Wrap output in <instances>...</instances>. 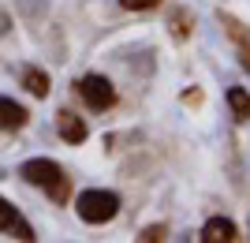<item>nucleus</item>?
<instances>
[{
    "label": "nucleus",
    "mask_w": 250,
    "mask_h": 243,
    "mask_svg": "<svg viewBox=\"0 0 250 243\" xmlns=\"http://www.w3.org/2000/svg\"><path fill=\"white\" fill-rule=\"evenodd\" d=\"M75 213H79L86 224H108L116 213H120V195H116V191H104V187H90L75 199Z\"/></svg>",
    "instance_id": "2"
},
{
    "label": "nucleus",
    "mask_w": 250,
    "mask_h": 243,
    "mask_svg": "<svg viewBox=\"0 0 250 243\" xmlns=\"http://www.w3.org/2000/svg\"><path fill=\"white\" fill-rule=\"evenodd\" d=\"M172 34H176L179 42L190 34V11L187 8H176V11H172Z\"/></svg>",
    "instance_id": "11"
},
{
    "label": "nucleus",
    "mask_w": 250,
    "mask_h": 243,
    "mask_svg": "<svg viewBox=\"0 0 250 243\" xmlns=\"http://www.w3.org/2000/svg\"><path fill=\"white\" fill-rule=\"evenodd\" d=\"M120 4H124L127 11H149V8H157L161 0H120Z\"/></svg>",
    "instance_id": "13"
},
{
    "label": "nucleus",
    "mask_w": 250,
    "mask_h": 243,
    "mask_svg": "<svg viewBox=\"0 0 250 243\" xmlns=\"http://www.w3.org/2000/svg\"><path fill=\"white\" fill-rule=\"evenodd\" d=\"M19 176L30 187H42L45 195H49L52 202H67L71 199V180H67V172L56 165V161H49V157H30V161H22L19 165Z\"/></svg>",
    "instance_id": "1"
},
{
    "label": "nucleus",
    "mask_w": 250,
    "mask_h": 243,
    "mask_svg": "<svg viewBox=\"0 0 250 243\" xmlns=\"http://www.w3.org/2000/svg\"><path fill=\"white\" fill-rule=\"evenodd\" d=\"M4 34H8V15L0 11V38H4Z\"/></svg>",
    "instance_id": "14"
},
{
    "label": "nucleus",
    "mask_w": 250,
    "mask_h": 243,
    "mask_svg": "<svg viewBox=\"0 0 250 243\" xmlns=\"http://www.w3.org/2000/svg\"><path fill=\"white\" fill-rule=\"evenodd\" d=\"M26 120H30V112L19 101L0 97V131H19V127H26Z\"/></svg>",
    "instance_id": "8"
},
{
    "label": "nucleus",
    "mask_w": 250,
    "mask_h": 243,
    "mask_svg": "<svg viewBox=\"0 0 250 243\" xmlns=\"http://www.w3.org/2000/svg\"><path fill=\"white\" fill-rule=\"evenodd\" d=\"M0 232L11 236V240H22V243L38 240V236H34V224L26 221V217H22L8 199H0Z\"/></svg>",
    "instance_id": "4"
},
{
    "label": "nucleus",
    "mask_w": 250,
    "mask_h": 243,
    "mask_svg": "<svg viewBox=\"0 0 250 243\" xmlns=\"http://www.w3.org/2000/svg\"><path fill=\"white\" fill-rule=\"evenodd\" d=\"M228 105H231V116L235 120H250V94L243 86H231L228 90Z\"/></svg>",
    "instance_id": "10"
},
{
    "label": "nucleus",
    "mask_w": 250,
    "mask_h": 243,
    "mask_svg": "<svg viewBox=\"0 0 250 243\" xmlns=\"http://www.w3.org/2000/svg\"><path fill=\"white\" fill-rule=\"evenodd\" d=\"M79 97L86 101V109L104 112V109L116 105V86H112V79H104V75H83V79H79Z\"/></svg>",
    "instance_id": "3"
},
{
    "label": "nucleus",
    "mask_w": 250,
    "mask_h": 243,
    "mask_svg": "<svg viewBox=\"0 0 250 243\" xmlns=\"http://www.w3.org/2000/svg\"><path fill=\"white\" fill-rule=\"evenodd\" d=\"M220 22L228 26V38L235 42V49H239V60H243V67L250 71V30L243 26L239 19H231V15H224V11H220Z\"/></svg>",
    "instance_id": "7"
},
{
    "label": "nucleus",
    "mask_w": 250,
    "mask_h": 243,
    "mask_svg": "<svg viewBox=\"0 0 250 243\" xmlns=\"http://www.w3.org/2000/svg\"><path fill=\"white\" fill-rule=\"evenodd\" d=\"M22 86H26V94H34V97H49V90H52L49 75H45L42 67H22Z\"/></svg>",
    "instance_id": "9"
},
{
    "label": "nucleus",
    "mask_w": 250,
    "mask_h": 243,
    "mask_svg": "<svg viewBox=\"0 0 250 243\" xmlns=\"http://www.w3.org/2000/svg\"><path fill=\"white\" fill-rule=\"evenodd\" d=\"M165 236H168V228H165V224H149V228H146L142 236H138V240H142V243H157V240H165Z\"/></svg>",
    "instance_id": "12"
},
{
    "label": "nucleus",
    "mask_w": 250,
    "mask_h": 243,
    "mask_svg": "<svg viewBox=\"0 0 250 243\" xmlns=\"http://www.w3.org/2000/svg\"><path fill=\"white\" fill-rule=\"evenodd\" d=\"M202 243H235L239 240V228H235V221H228V217H209L206 224H202Z\"/></svg>",
    "instance_id": "6"
},
{
    "label": "nucleus",
    "mask_w": 250,
    "mask_h": 243,
    "mask_svg": "<svg viewBox=\"0 0 250 243\" xmlns=\"http://www.w3.org/2000/svg\"><path fill=\"white\" fill-rule=\"evenodd\" d=\"M56 131H60V138L67 142V146H83L86 135H90L86 120H83V116H75L71 109H60V112H56Z\"/></svg>",
    "instance_id": "5"
}]
</instances>
